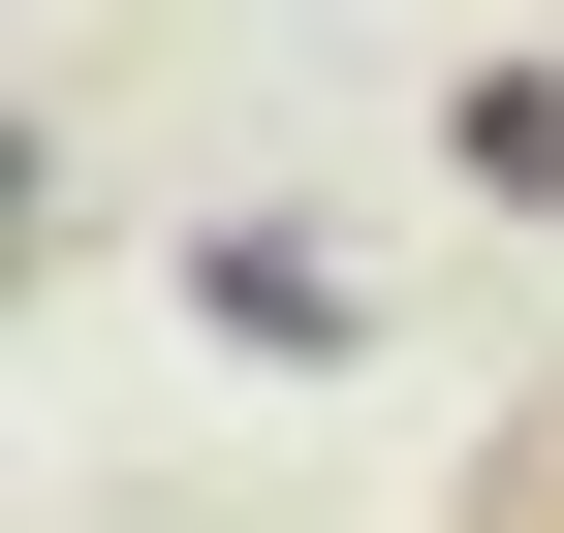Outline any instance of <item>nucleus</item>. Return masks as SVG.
<instances>
[{
  "instance_id": "1",
  "label": "nucleus",
  "mask_w": 564,
  "mask_h": 533,
  "mask_svg": "<svg viewBox=\"0 0 564 533\" xmlns=\"http://www.w3.org/2000/svg\"><path fill=\"white\" fill-rule=\"evenodd\" d=\"M188 314H220L251 377H345V346H377V314H345V251H314V220H220V251H188Z\"/></svg>"
},
{
  "instance_id": "2",
  "label": "nucleus",
  "mask_w": 564,
  "mask_h": 533,
  "mask_svg": "<svg viewBox=\"0 0 564 533\" xmlns=\"http://www.w3.org/2000/svg\"><path fill=\"white\" fill-rule=\"evenodd\" d=\"M440 157H470V220H564V63H470Z\"/></svg>"
}]
</instances>
